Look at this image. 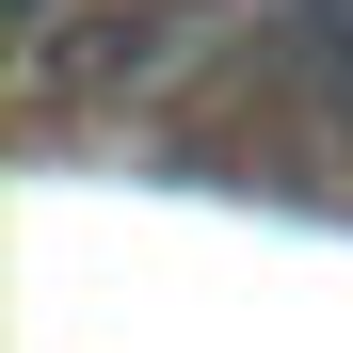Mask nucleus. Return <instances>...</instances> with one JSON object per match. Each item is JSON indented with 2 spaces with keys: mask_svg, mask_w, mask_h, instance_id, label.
Segmentation results:
<instances>
[{
  "mask_svg": "<svg viewBox=\"0 0 353 353\" xmlns=\"http://www.w3.org/2000/svg\"><path fill=\"white\" fill-rule=\"evenodd\" d=\"M273 65L305 81V112H353V0H305V17L273 32Z\"/></svg>",
  "mask_w": 353,
  "mask_h": 353,
  "instance_id": "1",
  "label": "nucleus"
}]
</instances>
